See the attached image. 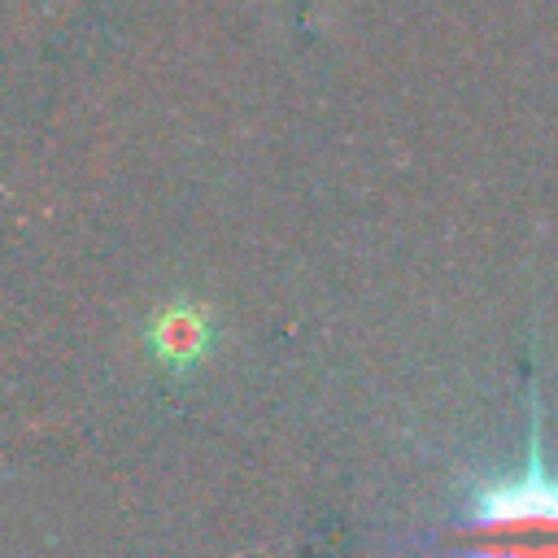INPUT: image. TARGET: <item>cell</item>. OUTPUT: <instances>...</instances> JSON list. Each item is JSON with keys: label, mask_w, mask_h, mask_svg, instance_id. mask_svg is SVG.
Segmentation results:
<instances>
[{"label": "cell", "mask_w": 558, "mask_h": 558, "mask_svg": "<svg viewBox=\"0 0 558 558\" xmlns=\"http://www.w3.org/2000/svg\"><path fill=\"white\" fill-rule=\"evenodd\" d=\"M205 336H209V331H205L201 310L174 305V310H166V314L157 318V327H153V349H157V357L183 366V362H192V357L205 353Z\"/></svg>", "instance_id": "obj_2"}, {"label": "cell", "mask_w": 558, "mask_h": 558, "mask_svg": "<svg viewBox=\"0 0 558 558\" xmlns=\"http://www.w3.org/2000/svg\"><path fill=\"white\" fill-rule=\"evenodd\" d=\"M453 545L458 558H558V475L545 471L541 423L519 471L466 493Z\"/></svg>", "instance_id": "obj_1"}]
</instances>
